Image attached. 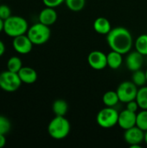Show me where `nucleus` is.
I'll return each instance as SVG.
<instances>
[{
    "label": "nucleus",
    "instance_id": "obj_8",
    "mask_svg": "<svg viewBox=\"0 0 147 148\" xmlns=\"http://www.w3.org/2000/svg\"><path fill=\"white\" fill-rule=\"evenodd\" d=\"M124 140L131 148H140V144L145 141V131H143L137 126H134L125 130Z\"/></svg>",
    "mask_w": 147,
    "mask_h": 148
},
{
    "label": "nucleus",
    "instance_id": "obj_10",
    "mask_svg": "<svg viewBox=\"0 0 147 148\" xmlns=\"http://www.w3.org/2000/svg\"><path fill=\"white\" fill-rule=\"evenodd\" d=\"M12 45L14 49L21 55L29 54L33 48V42L27 35H21L13 38Z\"/></svg>",
    "mask_w": 147,
    "mask_h": 148
},
{
    "label": "nucleus",
    "instance_id": "obj_16",
    "mask_svg": "<svg viewBox=\"0 0 147 148\" xmlns=\"http://www.w3.org/2000/svg\"><path fill=\"white\" fill-rule=\"evenodd\" d=\"M107 66L112 69H119L123 62L122 54L116 52L114 50H112L110 53L107 55Z\"/></svg>",
    "mask_w": 147,
    "mask_h": 148
},
{
    "label": "nucleus",
    "instance_id": "obj_28",
    "mask_svg": "<svg viewBox=\"0 0 147 148\" xmlns=\"http://www.w3.org/2000/svg\"><path fill=\"white\" fill-rule=\"evenodd\" d=\"M139 108V104H138V102H137L136 100L131 101H129V102L126 103V109H128V110H130L132 112L137 113Z\"/></svg>",
    "mask_w": 147,
    "mask_h": 148
},
{
    "label": "nucleus",
    "instance_id": "obj_12",
    "mask_svg": "<svg viewBox=\"0 0 147 148\" xmlns=\"http://www.w3.org/2000/svg\"><path fill=\"white\" fill-rule=\"evenodd\" d=\"M143 55L138 52L137 50L130 52L126 60L127 69L133 72L140 69L143 65Z\"/></svg>",
    "mask_w": 147,
    "mask_h": 148
},
{
    "label": "nucleus",
    "instance_id": "obj_7",
    "mask_svg": "<svg viewBox=\"0 0 147 148\" xmlns=\"http://www.w3.org/2000/svg\"><path fill=\"white\" fill-rule=\"evenodd\" d=\"M138 87L133 82H123L120 83L116 90L120 101L127 103L131 101L136 100Z\"/></svg>",
    "mask_w": 147,
    "mask_h": 148
},
{
    "label": "nucleus",
    "instance_id": "obj_27",
    "mask_svg": "<svg viewBox=\"0 0 147 148\" xmlns=\"http://www.w3.org/2000/svg\"><path fill=\"white\" fill-rule=\"evenodd\" d=\"M65 0H42V3H44L45 6L47 7H51V8H55L61 5Z\"/></svg>",
    "mask_w": 147,
    "mask_h": 148
},
{
    "label": "nucleus",
    "instance_id": "obj_2",
    "mask_svg": "<svg viewBox=\"0 0 147 148\" xmlns=\"http://www.w3.org/2000/svg\"><path fill=\"white\" fill-rule=\"evenodd\" d=\"M29 29L28 22L25 18L20 16H10L4 21L3 31L4 33L10 36L16 37L27 33Z\"/></svg>",
    "mask_w": 147,
    "mask_h": 148
},
{
    "label": "nucleus",
    "instance_id": "obj_4",
    "mask_svg": "<svg viewBox=\"0 0 147 148\" xmlns=\"http://www.w3.org/2000/svg\"><path fill=\"white\" fill-rule=\"evenodd\" d=\"M51 31L49 26L45 25L42 23L33 24L29 28L27 36L31 40L34 45H42L47 42L50 38Z\"/></svg>",
    "mask_w": 147,
    "mask_h": 148
},
{
    "label": "nucleus",
    "instance_id": "obj_25",
    "mask_svg": "<svg viewBox=\"0 0 147 148\" xmlns=\"http://www.w3.org/2000/svg\"><path fill=\"white\" fill-rule=\"evenodd\" d=\"M10 128L11 124L10 120L3 115H0V134H6Z\"/></svg>",
    "mask_w": 147,
    "mask_h": 148
},
{
    "label": "nucleus",
    "instance_id": "obj_29",
    "mask_svg": "<svg viewBox=\"0 0 147 148\" xmlns=\"http://www.w3.org/2000/svg\"><path fill=\"white\" fill-rule=\"evenodd\" d=\"M6 144V138L5 134H0V148L3 147Z\"/></svg>",
    "mask_w": 147,
    "mask_h": 148
},
{
    "label": "nucleus",
    "instance_id": "obj_19",
    "mask_svg": "<svg viewBox=\"0 0 147 148\" xmlns=\"http://www.w3.org/2000/svg\"><path fill=\"white\" fill-rule=\"evenodd\" d=\"M136 101L141 109H147V86H142L138 89Z\"/></svg>",
    "mask_w": 147,
    "mask_h": 148
},
{
    "label": "nucleus",
    "instance_id": "obj_9",
    "mask_svg": "<svg viewBox=\"0 0 147 148\" xmlns=\"http://www.w3.org/2000/svg\"><path fill=\"white\" fill-rule=\"evenodd\" d=\"M89 66L96 70L104 69L107 66V56L105 53L100 50H94L88 56Z\"/></svg>",
    "mask_w": 147,
    "mask_h": 148
},
{
    "label": "nucleus",
    "instance_id": "obj_6",
    "mask_svg": "<svg viewBox=\"0 0 147 148\" xmlns=\"http://www.w3.org/2000/svg\"><path fill=\"white\" fill-rule=\"evenodd\" d=\"M22 84V81L17 73L9 71H3L0 73V88L5 92H15Z\"/></svg>",
    "mask_w": 147,
    "mask_h": 148
},
{
    "label": "nucleus",
    "instance_id": "obj_14",
    "mask_svg": "<svg viewBox=\"0 0 147 148\" xmlns=\"http://www.w3.org/2000/svg\"><path fill=\"white\" fill-rule=\"evenodd\" d=\"M17 74L22 82L26 84H32L37 80L36 71L30 67H23Z\"/></svg>",
    "mask_w": 147,
    "mask_h": 148
},
{
    "label": "nucleus",
    "instance_id": "obj_11",
    "mask_svg": "<svg viewBox=\"0 0 147 148\" xmlns=\"http://www.w3.org/2000/svg\"><path fill=\"white\" fill-rule=\"evenodd\" d=\"M136 118L137 113L132 112L128 109H125L119 114L118 124L122 129L126 130L136 126Z\"/></svg>",
    "mask_w": 147,
    "mask_h": 148
},
{
    "label": "nucleus",
    "instance_id": "obj_18",
    "mask_svg": "<svg viewBox=\"0 0 147 148\" xmlns=\"http://www.w3.org/2000/svg\"><path fill=\"white\" fill-rule=\"evenodd\" d=\"M102 101L107 107H114L119 101V95L116 91H107L102 97Z\"/></svg>",
    "mask_w": 147,
    "mask_h": 148
},
{
    "label": "nucleus",
    "instance_id": "obj_32",
    "mask_svg": "<svg viewBox=\"0 0 147 148\" xmlns=\"http://www.w3.org/2000/svg\"><path fill=\"white\" fill-rule=\"evenodd\" d=\"M145 142L146 143L147 145V131L146 132H145Z\"/></svg>",
    "mask_w": 147,
    "mask_h": 148
},
{
    "label": "nucleus",
    "instance_id": "obj_17",
    "mask_svg": "<svg viewBox=\"0 0 147 148\" xmlns=\"http://www.w3.org/2000/svg\"><path fill=\"white\" fill-rule=\"evenodd\" d=\"M68 103L62 99L55 100L52 105V110L55 116H65L68 112Z\"/></svg>",
    "mask_w": 147,
    "mask_h": 148
},
{
    "label": "nucleus",
    "instance_id": "obj_23",
    "mask_svg": "<svg viewBox=\"0 0 147 148\" xmlns=\"http://www.w3.org/2000/svg\"><path fill=\"white\" fill-rule=\"evenodd\" d=\"M65 3L70 10L78 12L85 7L86 0H65Z\"/></svg>",
    "mask_w": 147,
    "mask_h": 148
},
{
    "label": "nucleus",
    "instance_id": "obj_1",
    "mask_svg": "<svg viewBox=\"0 0 147 148\" xmlns=\"http://www.w3.org/2000/svg\"><path fill=\"white\" fill-rule=\"evenodd\" d=\"M107 42L112 50L122 55L131 51L133 39L131 32L124 27H116L107 35Z\"/></svg>",
    "mask_w": 147,
    "mask_h": 148
},
{
    "label": "nucleus",
    "instance_id": "obj_3",
    "mask_svg": "<svg viewBox=\"0 0 147 148\" xmlns=\"http://www.w3.org/2000/svg\"><path fill=\"white\" fill-rule=\"evenodd\" d=\"M71 126L65 116H55L51 120L48 126V132L51 138L55 140H62L70 133Z\"/></svg>",
    "mask_w": 147,
    "mask_h": 148
},
{
    "label": "nucleus",
    "instance_id": "obj_31",
    "mask_svg": "<svg viewBox=\"0 0 147 148\" xmlns=\"http://www.w3.org/2000/svg\"><path fill=\"white\" fill-rule=\"evenodd\" d=\"M3 26H4V21L0 18V32L3 31Z\"/></svg>",
    "mask_w": 147,
    "mask_h": 148
},
{
    "label": "nucleus",
    "instance_id": "obj_15",
    "mask_svg": "<svg viewBox=\"0 0 147 148\" xmlns=\"http://www.w3.org/2000/svg\"><path fill=\"white\" fill-rule=\"evenodd\" d=\"M94 29L95 32L101 35H107L112 29L111 23L106 17L101 16L95 19L94 22Z\"/></svg>",
    "mask_w": 147,
    "mask_h": 148
},
{
    "label": "nucleus",
    "instance_id": "obj_26",
    "mask_svg": "<svg viewBox=\"0 0 147 148\" xmlns=\"http://www.w3.org/2000/svg\"><path fill=\"white\" fill-rule=\"evenodd\" d=\"M11 16V10L10 8L8 5L1 4L0 5V18L5 21L7 18H9Z\"/></svg>",
    "mask_w": 147,
    "mask_h": 148
},
{
    "label": "nucleus",
    "instance_id": "obj_21",
    "mask_svg": "<svg viewBox=\"0 0 147 148\" xmlns=\"http://www.w3.org/2000/svg\"><path fill=\"white\" fill-rule=\"evenodd\" d=\"M132 82L137 86V87H142L145 86L147 82L146 75V72L142 71L141 69L133 71V74L132 75Z\"/></svg>",
    "mask_w": 147,
    "mask_h": 148
},
{
    "label": "nucleus",
    "instance_id": "obj_33",
    "mask_svg": "<svg viewBox=\"0 0 147 148\" xmlns=\"http://www.w3.org/2000/svg\"><path fill=\"white\" fill-rule=\"evenodd\" d=\"M146 80H147V69H146Z\"/></svg>",
    "mask_w": 147,
    "mask_h": 148
},
{
    "label": "nucleus",
    "instance_id": "obj_20",
    "mask_svg": "<svg viewBox=\"0 0 147 148\" xmlns=\"http://www.w3.org/2000/svg\"><path fill=\"white\" fill-rule=\"evenodd\" d=\"M135 49L142 54L143 56H147V35H140L135 41Z\"/></svg>",
    "mask_w": 147,
    "mask_h": 148
},
{
    "label": "nucleus",
    "instance_id": "obj_22",
    "mask_svg": "<svg viewBox=\"0 0 147 148\" xmlns=\"http://www.w3.org/2000/svg\"><path fill=\"white\" fill-rule=\"evenodd\" d=\"M23 68V62L18 56H11L7 62V69L9 71L18 73Z\"/></svg>",
    "mask_w": 147,
    "mask_h": 148
},
{
    "label": "nucleus",
    "instance_id": "obj_30",
    "mask_svg": "<svg viewBox=\"0 0 147 148\" xmlns=\"http://www.w3.org/2000/svg\"><path fill=\"white\" fill-rule=\"evenodd\" d=\"M5 52V46L4 43L0 40V56H2Z\"/></svg>",
    "mask_w": 147,
    "mask_h": 148
},
{
    "label": "nucleus",
    "instance_id": "obj_5",
    "mask_svg": "<svg viewBox=\"0 0 147 148\" xmlns=\"http://www.w3.org/2000/svg\"><path fill=\"white\" fill-rule=\"evenodd\" d=\"M119 113L113 107L102 108L96 116L98 125L102 128H112L118 124Z\"/></svg>",
    "mask_w": 147,
    "mask_h": 148
},
{
    "label": "nucleus",
    "instance_id": "obj_13",
    "mask_svg": "<svg viewBox=\"0 0 147 148\" xmlns=\"http://www.w3.org/2000/svg\"><path fill=\"white\" fill-rule=\"evenodd\" d=\"M38 19L40 23L48 26H51L57 20V12L55 11V8L46 6V8L41 10Z\"/></svg>",
    "mask_w": 147,
    "mask_h": 148
},
{
    "label": "nucleus",
    "instance_id": "obj_24",
    "mask_svg": "<svg viewBox=\"0 0 147 148\" xmlns=\"http://www.w3.org/2000/svg\"><path fill=\"white\" fill-rule=\"evenodd\" d=\"M136 126L142 129L143 131H147V109H142L139 113L137 114L136 118Z\"/></svg>",
    "mask_w": 147,
    "mask_h": 148
}]
</instances>
